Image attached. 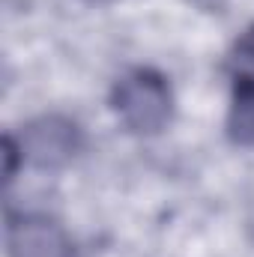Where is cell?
Returning a JSON list of instances; mask_svg holds the SVG:
<instances>
[{"mask_svg":"<svg viewBox=\"0 0 254 257\" xmlns=\"http://www.w3.org/2000/svg\"><path fill=\"white\" fill-rule=\"evenodd\" d=\"M9 257H72V239L48 215H21L6 227Z\"/></svg>","mask_w":254,"mask_h":257,"instance_id":"277c9868","label":"cell"},{"mask_svg":"<svg viewBox=\"0 0 254 257\" xmlns=\"http://www.w3.org/2000/svg\"><path fill=\"white\" fill-rule=\"evenodd\" d=\"M87 3H111V0H87Z\"/></svg>","mask_w":254,"mask_h":257,"instance_id":"5b68a950","label":"cell"},{"mask_svg":"<svg viewBox=\"0 0 254 257\" xmlns=\"http://www.w3.org/2000/svg\"><path fill=\"white\" fill-rule=\"evenodd\" d=\"M111 105L120 123L135 135H159L174 117V93L162 72L138 66L111 90Z\"/></svg>","mask_w":254,"mask_h":257,"instance_id":"6da1fadb","label":"cell"},{"mask_svg":"<svg viewBox=\"0 0 254 257\" xmlns=\"http://www.w3.org/2000/svg\"><path fill=\"white\" fill-rule=\"evenodd\" d=\"M18 144H21L24 162L57 171V168H66L84 150V132L75 120L63 114H42L24 126Z\"/></svg>","mask_w":254,"mask_h":257,"instance_id":"7a4b0ae2","label":"cell"},{"mask_svg":"<svg viewBox=\"0 0 254 257\" xmlns=\"http://www.w3.org/2000/svg\"><path fill=\"white\" fill-rule=\"evenodd\" d=\"M230 75V111H227V135L239 147H254V24L233 42L227 54Z\"/></svg>","mask_w":254,"mask_h":257,"instance_id":"3957f363","label":"cell"}]
</instances>
